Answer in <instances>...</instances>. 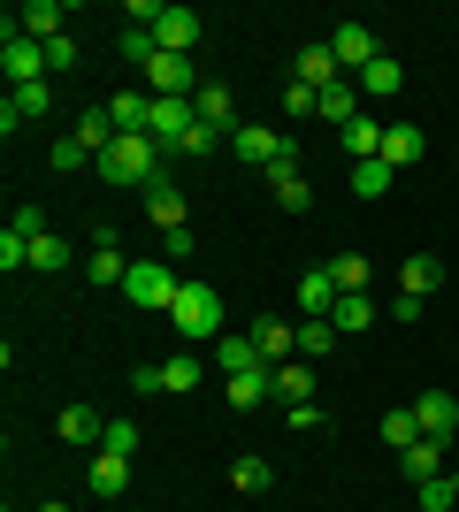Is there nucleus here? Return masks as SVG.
Listing matches in <instances>:
<instances>
[{
    "label": "nucleus",
    "instance_id": "obj_1",
    "mask_svg": "<svg viewBox=\"0 0 459 512\" xmlns=\"http://www.w3.org/2000/svg\"><path fill=\"white\" fill-rule=\"evenodd\" d=\"M169 337H184V352H215V337H222V291L215 283H199V276H184V291H176V306H169Z\"/></svg>",
    "mask_w": 459,
    "mask_h": 512
},
{
    "label": "nucleus",
    "instance_id": "obj_2",
    "mask_svg": "<svg viewBox=\"0 0 459 512\" xmlns=\"http://www.w3.org/2000/svg\"><path fill=\"white\" fill-rule=\"evenodd\" d=\"M161 153H169V146H153L146 130H131V138H115L92 169L108 176V184H123V192H146V184H161Z\"/></svg>",
    "mask_w": 459,
    "mask_h": 512
},
{
    "label": "nucleus",
    "instance_id": "obj_3",
    "mask_svg": "<svg viewBox=\"0 0 459 512\" xmlns=\"http://www.w3.org/2000/svg\"><path fill=\"white\" fill-rule=\"evenodd\" d=\"M176 291H184V268H169V260H146V253H138V260H131V276H123V299H131L138 314H161V321H169Z\"/></svg>",
    "mask_w": 459,
    "mask_h": 512
},
{
    "label": "nucleus",
    "instance_id": "obj_4",
    "mask_svg": "<svg viewBox=\"0 0 459 512\" xmlns=\"http://www.w3.org/2000/svg\"><path fill=\"white\" fill-rule=\"evenodd\" d=\"M230 153H238L245 169H284V161H299V146H291L284 130H261V123H238V130H230Z\"/></svg>",
    "mask_w": 459,
    "mask_h": 512
},
{
    "label": "nucleus",
    "instance_id": "obj_5",
    "mask_svg": "<svg viewBox=\"0 0 459 512\" xmlns=\"http://www.w3.org/2000/svg\"><path fill=\"white\" fill-rule=\"evenodd\" d=\"M0 62H8V85H54V77H46V46L23 39L16 16L0 23Z\"/></svg>",
    "mask_w": 459,
    "mask_h": 512
},
{
    "label": "nucleus",
    "instance_id": "obj_6",
    "mask_svg": "<svg viewBox=\"0 0 459 512\" xmlns=\"http://www.w3.org/2000/svg\"><path fill=\"white\" fill-rule=\"evenodd\" d=\"M146 85H153V100H192V92H199V62H192V54H153Z\"/></svg>",
    "mask_w": 459,
    "mask_h": 512
},
{
    "label": "nucleus",
    "instance_id": "obj_7",
    "mask_svg": "<svg viewBox=\"0 0 459 512\" xmlns=\"http://www.w3.org/2000/svg\"><path fill=\"white\" fill-rule=\"evenodd\" d=\"M207 360H215L222 383H230V375H253V367H268V360H261V344H253V329H222Z\"/></svg>",
    "mask_w": 459,
    "mask_h": 512
},
{
    "label": "nucleus",
    "instance_id": "obj_8",
    "mask_svg": "<svg viewBox=\"0 0 459 512\" xmlns=\"http://www.w3.org/2000/svg\"><path fill=\"white\" fill-rule=\"evenodd\" d=\"M329 54H337V69H345V77H360V69H368L383 46H375L368 23H337V31H329Z\"/></svg>",
    "mask_w": 459,
    "mask_h": 512
},
{
    "label": "nucleus",
    "instance_id": "obj_9",
    "mask_svg": "<svg viewBox=\"0 0 459 512\" xmlns=\"http://www.w3.org/2000/svg\"><path fill=\"white\" fill-rule=\"evenodd\" d=\"M16 31H23V39H39V46H54V39H69V8H62V0H23Z\"/></svg>",
    "mask_w": 459,
    "mask_h": 512
},
{
    "label": "nucleus",
    "instance_id": "obj_10",
    "mask_svg": "<svg viewBox=\"0 0 459 512\" xmlns=\"http://www.w3.org/2000/svg\"><path fill=\"white\" fill-rule=\"evenodd\" d=\"M85 276L100 283V291H123L131 260H123V237H115V230H100V237H92V260H85Z\"/></svg>",
    "mask_w": 459,
    "mask_h": 512
},
{
    "label": "nucleus",
    "instance_id": "obj_11",
    "mask_svg": "<svg viewBox=\"0 0 459 512\" xmlns=\"http://www.w3.org/2000/svg\"><path fill=\"white\" fill-rule=\"evenodd\" d=\"M291 77H299V85H314V92L345 85V69H337V54H329V39H306L299 62H291Z\"/></svg>",
    "mask_w": 459,
    "mask_h": 512
},
{
    "label": "nucleus",
    "instance_id": "obj_12",
    "mask_svg": "<svg viewBox=\"0 0 459 512\" xmlns=\"http://www.w3.org/2000/svg\"><path fill=\"white\" fill-rule=\"evenodd\" d=\"M414 421H421V436L452 444V428H459V398H452V390H421V398H414Z\"/></svg>",
    "mask_w": 459,
    "mask_h": 512
},
{
    "label": "nucleus",
    "instance_id": "obj_13",
    "mask_svg": "<svg viewBox=\"0 0 459 512\" xmlns=\"http://www.w3.org/2000/svg\"><path fill=\"white\" fill-rule=\"evenodd\" d=\"M337 299H345V291H337L329 268H306V276H299V321H329V314H337Z\"/></svg>",
    "mask_w": 459,
    "mask_h": 512
},
{
    "label": "nucleus",
    "instance_id": "obj_14",
    "mask_svg": "<svg viewBox=\"0 0 459 512\" xmlns=\"http://www.w3.org/2000/svg\"><path fill=\"white\" fill-rule=\"evenodd\" d=\"M253 344H261V360H268V367L299 360V321H276V314H261V321H253Z\"/></svg>",
    "mask_w": 459,
    "mask_h": 512
},
{
    "label": "nucleus",
    "instance_id": "obj_15",
    "mask_svg": "<svg viewBox=\"0 0 459 512\" xmlns=\"http://www.w3.org/2000/svg\"><path fill=\"white\" fill-rule=\"evenodd\" d=\"M146 222H153V230H184V222H192V199L161 176V184H146Z\"/></svg>",
    "mask_w": 459,
    "mask_h": 512
},
{
    "label": "nucleus",
    "instance_id": "obj_16",
    "mask_svg": "<svg viewBox=\"0 0 459 512\" xmlns=\"http://www.w3.org/2000/svg\"><path fill=\"white\" fill-rule=\"evenodd\" d=\"M192 123H199V100H153L146 138H153V146H176V138H184Z\"/></svg>",
    "mask_w": 459,
    "mask_h": 512
},
{
    "label": "nucleus",
    "instance_id": "obj_17",
    "mask_svg": "<svg viewBox=\"0 0 459 512\" xmlns=\"http://www.w3.org/2000/svg\"><path fill=\"white\" fill-rule=\"evenodd\" d=\"M268 199H276L284 214H306V207H314V184H306V169H299V161L268 169Z\"/></svg>",
    "mask_w": 459,
    "mask_h": 512
},
{
    "label": "nucleus",
    "instance_id": "obj_18",
    "mask_svg": "<svg viewBox=\"0 0 459 512\" xmlns=\"http://www.w3.org/2000/svg\"><path fill=\"white\" fill-rule=\"evenodd\" d=\"M153 39H161V54H192L199 46V8H161Z\"/></svg>",
    "mask_w": 459,
    "mask_h": 512
},
{
    "label": "nucleus",
    "instance_id": "obj_19",
    "mask_svg": "<svg viewBox=\"0 0 459 512\" xmlns=\"http://www.w3.org/2000/svg\"><path fill=\"white\" fill-rule=\"evenodd\" d=\"M352 85H360V100H398V92H406V69H398L391 54H375V62L360 69Z\"/></svg>",
    "mask_w": 459,
    "mask_h": 512
},
{
    "label": "nucleus",
    "instance_id": "obj_20",
    "mask_svg": "<svg viewBox=\"0 0 459 512\" xmlns=\"http://www.w3.org/2000/svg\"><path fill=\"white\" fill-rule=\"evenodd\" d=\"M92 497H123L131 490V459H123V451H92Z\"/></svg>",
    "mask_w": 459,
    "mask_h": 512
},
{
    "label": "nucleus",
    "instance_id": "obj_21",
    "mask_svg": "<svg viewBox=\"0 0 459 512\" xmlns=\"http://www.w3.org/2000/svg\"><path fill=\"white\" fill-rule=\"evenodd\" d=\"M222 398H230L238 413H253L261 398H276V367H253V375H230V383H222Z\"/></svg>",
    "mask_w": 459,
    "mask_h": 512
},
{
    "label": "nucleus",
    "instance_id": "obj_22",
    "mask_svg": "<svg viewBox=\"0 0 459 512\" xmlns=\"http://www.w3.org/2000/svg\"><path fill=\"white\" fill-rule=\"evenodd\" d=\"M192 100H199V123H215L222 138L238 130V92H230V85H199Z\"/></svg>",
    "mask_w": 459,
    "mask_h": 512
},
{
    "label": "nucleus",
    "instance_id": "obj_23",
    "mask_svg": "<svg viewBox=\"0 0 459 512\" xmlns=\"http://www.w3.org/2000/svg\"><path fill=\"white\" fill-rule=\"evenodd\" d=\"M398 474H406V482H437V474H444V444H437V436L406 444V451H398Z\"/></svg>",
    "mask_w": 459,
    "mask_h": 512
},
{
    "label": "nucleus",
    "instance_id": "obj_24",
    "mask_svg": "<svg viewBox=\"0 0 459 512\" xmlns=\"http://www.w3.org/2000/svg\"><path fill=\"white\" fill-rule=\"evenodd\" d=\"M421 153H429V138H421V123H391V130H383V161H391V169H414Z\"/></svg>",
    "mask_w": 459,
    "mask_h": 512
},
{
    "label": "nucleus",
    "instance_id": "obj_25",
    "mask_svg": "<svg viewBox=\"0 0 459 512\" xmlns=\"http://www.w3.org/2000/svg\"><path fill=\"white\" fill-rule=\"evenodd\" d=\"M54 436H62V444H100V436H108V421H100V413L92 406H62V421H54Z\"/></svg>",
    "mask_w": 459,
    "mask_h": 512
},
{
    "label": "nucleus",
    "instance_id": "obj_26",
    "mask_svg": "<svg viewBox=\"0 0 459 512\" xmlns=\"http://www.w3.org/2000/svg\"><path fill=\"white\" fill-rule=\"evenodd\" d=\"M444 283V260L437 253H414V260H398V291H414V299H429Z\"/></svg>",
    "mask_w": 459,
    "mask_h": 512
},
{
    "label": "nucleus",
    "instance_id": "obj_27",
    "mask_svg": "<svg viewBox=\"0 0 459 512\" xmlns=\"http://www.w3.org/2000/svg\"><path fill=\"white\" fill-rule=\"evenodd\" d=\"M314 398V360H284L276 367V406H306Z\"/></svg>",
    "mask_w": 459,
    "mask_h": 512
},
{
    "label": "nucleus",
    "instance_id": "obj_28",
    "mask_svg": "<svg viewBox=\"0 0 459 512\" xmlns=\"http://www.w3.org/2000/svg\"><path fill=\"white\" fill-rule=\"evenodd\" d=\"M360 115H368V107H360V85H352V77H345V85H329V92H322V123L352 130Z\"/></svg>",
    "mask_w": 459,
    "mask_h": 512
},
{
    "label": "nucleus",
    "instance_id": "obj_29",
    "mask_svg": "<svg viewBox=\"0 0 459 512\" xmlns=\"http://www.w3.org/2000/svg\"><path fill=\"white\" fill-rule=\"evenodd\" d=\"M169 153H184V161H207V153H230V138H222L215 123H192V130H184V138H176Z\"/></svg>",
    "mask_w": 459,
    "mask_h": 512
},
{
    "label": "nucleus",
    "instance_id": "obj_30",
    "mask_svg": "<svg viewBox=\"0 0 459 512\" xmlns=\"http://www.w3.org/2000/svg\"><path fill=\"white\" fill-rule=\"evenodd\" d=\"M337 337H345L337 321H299V360H329V352H337Z\"/></svg>",
    "mask_w": 459,
    "mask_h": 512
},
{
    "label": "nucleus",
    "instance_id": "obj_31",
    "mask_svg": "<svg viewBox=\"0 0 459 512\" xmlns=\"http://www.w3.org/2000/svg\"><path fill=\"white\" fill-rule=\"evenodd\" d=\"M329 276H337V291H368V283H375V260L368 253H337V260H329Z\"/></svg>",
    "mask_w": 459,
    "mask_h": 512
},
{
    "label": "nucleus",
    "instance_id": "obj_32",
    "mask_svg": "<svg viewBox=\"0 0 459 512\" xmlns=\"http://www.w3.org/2000/svg\"><path fill=\"white\" fill-rule=\"evenodd\" d=\"M345 153H352V161H383V123H375V115H360V123L345 130Z\"/></svg>",
    "mask_w": 459,
    "mask_h": 512
},
{
    "label": "nucleus",
    "instance_id": "obj_33",
    "mask_svg": "<svg viewBox=\"0 0 459 512\" xmlns=\"http://www.w3.org/2000/svg\"><path fill=\"white\" fill-rule=\"evenodd\" d=\"M46 107H54V85H16L8 92V115H16V123H39Z\"/></svg>",
    "mask_w": 459,
    "mask_h": 512
},
{
    "label": "nucleus",
    "instance_id": "obj_34",
    "mask_svg": "<svg viewBox=\"0 0 459 512\" xmlns=\"http://www.w3.org/2000/svg\"><path fill=\"white\" fill-rule=\"evenodd\" d=\"M329 321H337V329H375V291H345Z\"/></svg>",
    "mask_w": 459,
    "mask_h": 512
},
{
    "label": "nucleus",
    "instance_id": "obj_35",
    "mask_svg": "<svg viewBox=\"0 0 459 512\" xmlns=\"http://www.w3.org/2000/svg\"><path fill=\"white\" fill-rule=\"evenodd\" d=\"M391 161H352V192H360V199H383V192H391Z\"/></svg>",
    "mask_w": 459,
    "mask_h": 512
},
{
    "label": "nucleus",
    "instance_id": "obj_36",
    "mask_svg": "<svg viewBox=\"0 0 459 512\" xmlns=\"http://www.w3.org/2000/svg\"><path fill=\"white\" fill-rule=\"evenodd\" d=\"M414 512H459L452 474H437V482H414Z\"/></svg>",
    "mask_w": 459,
    "mask_h": 512
},
{
    "label": "nucleus",
    "instance_id": "obj_37",
    "mask_svg": "<svg viewBox=\"0 0 459 512\" xmlns=\"http://www.w3.org/2000/svg\"><path fill=\"white\" fill-rule=\"evenodd\" d=\"M230 482H238V490H245V497H261V490H268V482H276V467H268L261 451H245L238 467H230Z\"/></svg>",
    "mask_w": 459,
    "mask_h": 512
},
{
    "label": "nucleus",
    "instance_id": "obj_38",
    "mask_svg": "<svg viewBox=\"0 0 459 512\" xmlns=\"http://www.w3.org/2000/svg\"><path fill=\"white\" fill-rule=\"evenodd\" d=\"M383 444H391V451L421 444V421H414V406H391V413H383Z\"/></svg>",
    "mask_w": 459,
    "mask_h": 512
},
{
    "label": "nucleus",
    "instance_id": "obj_39",
    "mask_svg": "<svg viewBox=\"0 0 459 512\" xmlns=\"http://www.w3.org/2000/svg\"><path fill=\"white\" fill-rule=\"evenodd\" d=\"M161 390H199V352H169L161 360Z\"/></svg>",
    "mask_w": 459,
    "mask_h": 512
},
{
    "label": "nucleus",
    "instance_id": "obj_40",
    "mask_svg": "<svg viewBox=\"0 0 459 512\" xmlns=\"http://www.w3.org/2000/svg\"><path fill=\"white\" fill-rule=\"evenodd\" d=\"M115 46H123V62H138V69H146L153 54H161V39H153L146 23H123V39H115Z\"/></svg>",
    "mask_w": 459,
    "mask_h": 512
},
{
    "label": "nucleus",
    "instance_id": "obj_41",
    "mask_svg": "<svg viewBox=\"0 0 459 512\" xmlns=\"http://www.w3.org/2000/svg\"><path fill=\"white\" fill-rule=\"evenodd\" d=\"M199 253V237H192V222H184V230H161V260H169V268H184V260Z\"/></svg>",
    "mask_w": 459,
    "mask_h": 512
},
{
    "label": "nucleus",
    "instance_id": "obj_42",
    "mask_svg": "<svg viewBox=\"0 0 459 512\" xmlns=\"http://www.w3.org/2000/svg\"><path fill=\"white\" fill-rule=\"evenodd\" d=\"M31 268H69V245H62L54 230H46V237H31Z\"/></svg>",
    "mask_w": 459,
    "mask_h": 512
},
{
    "label": "nucleus",
    "instance_id": "obj_43",
    "mask_svg": "<svg viewBox=\"0 0 459 512\" xmlns=\"http://www.w3.org/2000/svg\"><path fill=\"white\" fill-rule=\"evenodd\" d=\"M284 115H322V92L291 77V85H284Z\"/></svg>",
    "mask_w": 459,
    "mask_h": 512
},
{
    "label": "nucleus",
    "instance_id": "obj_44",
    "mask_svg": "<svg viewBox=\"0 0 459 512\" xmlns=\"http://www.w3.org/2000/svg\"><path fill=\"white\" fill-rule=\"evenodd\" d=\"M0 268H31V237L0 230Z\"/></svg>",
    "mask_w": 459,
    "mask_h": 512
},
{
    "label": "nucleus",
    "instance_id": "obj_45",
    "mask_svg": "<svg viewBox=\"0 0 459 512\" xmlns=\"http://www.w3.org/2000/svg\"><path fill=\"white\" fill-rule=\"evenodd\" d=\"M69 69H77V39H54L46 46V77H69Z\"/></svg>",
    "mask_w": 459,
    "mask_h": 512
},
{
    "label": "nucleus",
    "instance_id": "obj_46",
    "mask_svg": "<svg viewBox=\"0 0 459 512\" xmlns=\"http://www.w3.org/2000/svg\"><path fill=\"white\" fill-rule=\"evenodd\" d=\"M100 451H123V459H131V451H138V428H131V421H108V436H100Z\"/></svg>",
    "mask_w": 459,
    "mask_h": 512
},
{
    "label": "nucleus",
    "instance_id": "obj_47",
    "mask_svg": "<svg viewBox=\"0 0 459 512\" xmlns=\"http://www.w3.org/2000/svg\"><path fill=\"white\" fill-rule=\"evenodd\" d=\"M291 413V428H299V436H314V428H329V413L314 406V398H306V406H284Z\"/></svg>",
    "mask_w": 459,
    "mask_h": 512
},
{
    "label": "nucleus",
    "instance_id": "obj_48",
    "mask_svg": "<svg viewBox=\"0 0 459 512\" xmlns=\"http://www.w3.org/2000/svg\"><path fill=\"white\" fill-rule=\"evenodd\" d=\"M16 237H46V207H16V222H8Z\"/></svg>",
    "mask_w": 459,
    "mask_h": 512
},
{
    "label": "nucleus",
    "instance_id": "obj_49",
    "mask_svg": "<svg viewBox=\"0 0 459 512\" xmlns=\"http://www.w3.org/2000/svg\"><path fill=\"white\" fill-rule=\"evenodd\" d=\"M421 314H429V299H414V291H398V299H391V321H421Z\"/></svg>",
    "mask_w": 459,
    "mask_h": 512
},
{
    "label": "nucleus",
    "instance_id": "obj_50",
    "mask_svg": "<svg viewBox=\"0 0 459 512\" xmlns=\"http://www.w3.org/2000/svg\"><path fill=\"white\" fill-rule=\"evenodd\" d=\"M39 512H69V505H39Z\"/></svg>",
    "mask_w": 459,
    "mask_h": 512
},
{
    "label": "nucleus",
    "instance_id": "obj_51",
    "mask_svg": "<svg viewBox=\"0 0 459 512\" xmlns=\"http://www.w3.org/2000/svg\"><path fill=\"white\" fill-rule=\"evenodd\" d=\"M452 490H459V467H452Z\"/></svg>",
    "mask_w": 459,
    "mask_h": 512
}]
</instances>
